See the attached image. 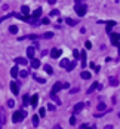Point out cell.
<instances>
[{"instance_id":"6da1fadb","label":"cell","mask_w":120,"mask_h":129,"mask_svg":"<svg viewBox=\"0 0 120 129\" xmlns=\"http://www.w3.org/2000/svg\"><path fill=\"white\" fill-rule=\"evenodd\" d=\"M25 116H27V113H25V111H22V110H18V111H15V113L12 114V120H13L15 123L22 122Z\"/></svg>"},{"instance_id":"7a4b0ae2","label":"cell","mask_w":120,"mask_h":129,"mask_svg":"<svg viewBox=\"0 0 120 129\" xmlns=\"http://www.w3.org/2000/svg\"><path fill=\"white\" fill-rule=\"evenodd\" d=\"M74 10L79 16H83V15H86L88 8H86V4H83V3H77V4H74Z\"/></svg>"},{"instance_id":"3957f363","label":"cell","mask_w":120,"mask_h":129,"mask_svg":"<svg viewBox=\"0 0 120 129\" xmlns=\"http://www.w3.org/2000/svg\"><path fill=\"white\" fill-rule=\"evenodd\" d=\"M111 43L114 44V46H119V40H120V34H117V33H111Z\"/></svg>"},{"instance_id":"277c9868","label":"cell","mask_w":120,"mask_h":129,"mask_svg":"<svg viewBox=\"0 0 120 129\" xmlns=\"http://www.w3.org/2000/svg\"><path fill=\"white\" fill-rule=\"evenodd\" d=\"M101 88H102V86H101V83L95 82V83H92V85H90V88L88 89V91H86V93H92V92L95 91V89H101Z\"/></svg>"},{"instance_id":"5b68a950","label":"cell","mask_w":120,"mask_h":129,"mask_svg":"<svg viewBox=\"0 0 120 129\" xmlns=\"http://www.w3.org/2000/svg\"><path fill=\"white\" fill-rule=\"evenodd\" d=\"M85 105H86L85 102H77V104L74 105V108H73V113H74V114H76V113H80V111L85 108Z\"/></svg>"},{"instance_id":"8992f818","label":"cell","mask_w":120,"mask_h":129,"mask_svg":"<svg viewBox=\"0 0 120 129\" xmlns=\"http://www.w3.org/2000/svg\"><path fill=\"white\" fill-rule=\"evenodd\" d=\"M34 53H36V48H34V46L27 48V58L33 59V58H34Z\"/></svg>"},{"instance_id":"52a82bcc","label":"cell","mask_w":120,"mask_h":129,"mask_svg":"<svg viewBox=\"0 0 120 129\" xmlns=\"http://www.w3.org/2000/svg\"><path fill=\"white\" fill-rule=\"evenodd\" d=\"M10 91H12V93L18 95L19 93V85H18V83H15V82H10Z\"/></svg>"},{"instance_id":"ba28073f","label":"cell","mask_w":120,"mask_h":129,"mask_svg":"<svg viewBox=\"0 0 120 129\" xmlns=\"http://www.w3.org/2000/svg\"><path fill=\"white\" fill-rule=\"evenodd\" d=\"M61 89H62V83H61V82H56L55 85H53V88H52L51 92H52V93H58Z\"/></svg>"},{"instance_id":"9c48e42d","label":"cell","mask_w":120,"mask_h":129,"mask_svg":"<svg viewBox=\"0 0 120 129\" xmlns=\"http://www.w3.org/2000/svg\"><path fill=\"white\" fill-rule=\"evenodd\" d=\"M15 64L16 65H27V64H28V61H27L25 58H15Z\"/></svg>"},{"instance_id":"30bf717a","label":"cell","mask_w":120,"mask_h":129,"mask_svg":"<svg viewBox=\"0 0 120 129\" xmlns=\"http://www.w3.org/2000/svg\"><path fill=\"white\" fill-rule=\"evenodd\" d=\"M40 16H42V8H37L34 12H33V16H31V18H33V19H39Z\"/></svg>"},{"instance_id":"8fae6325","label":"cell","mask_w":120,"mask_h":129,"mask_svg":"<svg viewBox=\"0 0 120 129\" xmlns=\"http://www.w3.org/2000/svg\"><path fill=\"white\" fill-rule=\"evenodd\" d=\"M62 53V50L61 49H52L51 50V57L52 58H59V55Z\"/></svg>"},{"instance_id":"7c38bea8","label":"cell","mask_w":120,"mask_h":129,"mask_svg":"<svg viewBox=\"0 0 120 129\" xmlns=\"http://www.w3.org/2000/svg\"><path fill=\"white\" fill-rule=\"evenodd\" d=\"M80 58H81V67L86 68V50H81L80 52Z\"/></svg>"},{"instance_id":"4fadbf2b","label":"cell","mask_w":120,"mask_h":129,"mask_svg":"<svg viewBox=\"0 0 120 129\" xmlns=\"http://www.w3.org/2000/svg\"><path fill=\"white\" fill-rule=\"evenodd\" d=\"M10 76H12V77H18V76H19L18 65H15V67H12V68H10Z\"/></svg>"},{"instance_id":"5bb4252c","label":"cell","mask_w":120,"mask_h":129,"mask_svg":"<svg viewBox=\"0 0 120 129\" xmlns=\"http://www.w3.org/2000/svg\"><path fill=\"white\" fill-rule=\"evenodd\" d=\"M30 64H31V67H33V68H39V67L42 65V64H40V61L37 59V58H33Z\"/></svg>"},{"instance_id":"9a60e30c","label":"cell","mask_w":120,"mask_h":129,"mask_svg":"<svg viewBox=\"0 0 120 129\" xmlns=\"http://www.w3.org/2000/svg\"><path fill=\"white\" fill-rule=\"evenodd\" d=\"M30 101H31V98H30V97H28V95H27V93H25V95H24V97H22V104H24V107H27V105H28V104H31V102H30Z\"/></svg>"},{"instance_id":"2e32d148","label":"cell","mask_w":120,"mask_h":129,"mask_svg":"<svg viewBox=\"0 0 120 129\" xmlns=\"http://www.w3.org/2000/svg\"><path fill=\"white\" fill-rule=\"evenodd\" d=\"M76 65H77V62H76V59H74V61H71V62H68V65H67V68H65V70H67V71H73Z\"/></svg>"},{"instance_id":"e0dca14e","label":"cell","mask_w":120,"mask_h":129,"mask_svg":"<svg viewBox=\"0 0 120 129\" xmlns=\"http://www.w3.org/2000/svg\"><path fill=\"white\" fill-rule=\"evenodd\" d=\"M80 77H81L83 80H89V79H90V73H89V71H81Z\"/></svg>"},{"instance_id":"ac0fdd59","label":"cell","mask_w":120,"mask_h":129,"mask_svg":"<svg viewBox=\"0 0 120 129\" xmlns=\"http://www.w3.org/2000/svg\"><path fill=\"white\" fill-rule=\"evenodd\" d=\"M37 101H39V95H33V97H31V101H30L33 107H36V105H37Z\"/></svg>"},{"instance_id":"d6986e66","label":"cell","mask_w":120,"mask_h":129,"mask_svg":"<svg viewBox=\"0 0 120 129\" xmlns=\"http://www.w3.org/2000/svg\"><path fill=\"white\" fill-rule=\"evenodd\" d=\"M51 98H52V101H55V104H56V105L61 104V99L56 97V93H52V92H51Z\"/></svg>"},{"instance_id":"ffe728a7","label":"cell","mask_w":120,"mask_h":129,"mask_svg":"<svg viewBox=\"0 0 120 129\" xmlns=\"http://www.w3.org/2000/svg\"><path fill=\"white\" fill-rule=\"evenodd\" d=\"M65 22H67L68 25H71V27H74L76 24H77V21H76V19H71V18H65Z\"/></svg>"},{"instance_id":"44dd1931","label":"cell","mask_w":120,"mask_h":129,"mask_svg":"<svg viewBox=\"0 0 120 129\" xmlns=\"http://www.w3.org/2000/svg\"><path fill=\"white\" fill-rule=\"evenodd\" d=\"M110 85L111 86H117L119 85V79L117 77H110Z\"/></svg>"},{"instance_id":"7402d4cb","label":"cell","mask_w":120,"mask_h":129,"mask_svg":"<svg viewBox=\"0 0 120 129\" xmlns=\"http://www.w3.org/2000/svg\"><path fill=\"white\" fill-rule=\"evenodd\" d=\"M21 12H22V15L28 16V13H30V8H28V6H22V8H21Z\"/></svg>"},{"instance_id":"603a6c76","label":"cell","mask_w":120,"mask_h":129,"mask_svg":"<svg viewBox=\"0 0 120 129\" xmlns=\"http://www.w3.org/2000/svg\"><path fill=\"white\" fill-rule=\"evenodd\" d=\"M9 33L16 34V33H18V27H16V25H10V27H9Z\"/></svg>"},{"instance_id":"cb8c5ba5","label":"cell","mask_w":120,"mask_h":129,"mask_svg":"<svg viewBox=\"0 0 120 129\" xmlns=\"http://www.w3.org/2000/svg\"><path fill=\"white\" fill-rule=\"evenodd\" d=\"M68 62H70V61H68V59H65V58H62V61H61V62H59V65H61V67H62V68H67V65H68Z\"/></svg>"},{"instance_id":"d4e9b609","label":"cell","mask_w":120,"mask_h":129,"mask_svg":"<svg viewBox=\"0 0 120 129\" xmlns=\"http://www.w3.org/2000/svg\"><path fill=\"white\" fill-rule=\"evenodd\" d=\"M105 110H107V105L104 102H99V104H98V111H105Z\"/></svg>"},{"instance_id":"484cf974","label":"cell","mask_w":120,"mask_h":129,"mask_svg":"<svg viewBox=\"0 0 120 129\" xmlns=\"http://www.w3.org/2000/svg\"><path fill=\"white\" fill-rule=\"evenodd\" d=\"M33 126L34 128L39 126V116H33Z\"/></svg>"},{"instance_id":"4316f807","label":"cell","mask_w":120,"mask_h":129,"mask_svg":"<svg viewBox=\"0 0 120 129\" xmlns=\"http://www.w3.org/2000/svg\"><path fill=\"white\" fill-rule=\"evenodd\" d=\"M3 123H4V114H3V111L0 110V129H2L3 126Z\"/></svg>"},{"instance_id":"83f0119b","label":"cell","mask_w":120,"mask_h":129,"mask_svg":"<svg viewBox=\"0 0 120 129\" xmlns=\"http://www.w3.org/2000/svg\"><path fill=\"white\" fill-rule=\"evenodd\" d=\"M45 71L49 73V74H52V73H53V68H52L51 65H45Z\"/></svg>"},{"instance_id":"f1b7e54d","label":"cell","mask_w":120,"mask_h":129,"mask_svg":"<svg viewBox=\"0 0 120 129\" xmlns=\"http://www.w3.org/2000/svg\"><path fill=\"white\" fill-rule=\"evenodd\" d=\"M33 77H34V80H36V82H40V83H45V82H46L45 79H42V77H39V76H37V74H34V76H33Z\"/></svg>"},{"instance_id":"f546056e","label":"cell","mask_w":120,"mask_h":129,"mask_svg":"<svg viewBox=\"0 0 120 129\" xmlns=\"http://www.w3.org/2000/svg\"><path fill=\"white\" fill-rule=\"evenodd\" d=\"M47 110H49V111H55V110H56V105H53V104L49 102V104H47Z\"/></svg>"},{"instance_id":"4dcf8cb0","label":"cell","mask_w":120,"mask_h":129,"mask_svg":"<svg viewBox=\"0 0 120 129\" xmlns=\"http://www.w3.org/2000/svg\"><path fill=\"white\" fill-rule=\"evenodd\" d=\"M43 37H45V39H52V37H53V33H52V31H51V33L47 31V33H45V34H43Z\"/></svg>"},{"instance_id":"1f68e13d","label":"cell","mask_w":120,"mask_h":129,"mask_svg":"<svg viewBox=\"0 0 120 129\" xmlns=\"http://www.w3.org/2000/svg\"><path fill=\"white\" fill-rule=\"evenodd\" d=\"M73 55H74V59H79L80 58V52L77 49H74V52H73Z\"/></svg>"},{"instance_id":"d6a6232c","label":"cell","mask_w":120,"mask_h":129,"mask_svg":"<svg viewBox=\"0 0 120 129\" xmlns=\"http://www.w3.org/2000/svg\"><path fill=\"white\" fill-rule=\"evenodd\" d=\"M27 76H28V71H27V70L19 71V77H27Z\"/></svg>"},{"instance_id":"836d02e7","label":"cell","mask_w":120,"mask_h":129,"mask_svg":"<svg viewBox=\"0 0 120 129\" xmlns=\"http://www.w3.org/2000/svg\"><path fill=\"white\" fill-rule=\"evenodd\" d=\"M58 15H59V10H58V9L51 10V16H58Z\"/></svg>"},{"instance_id":"e575fe53","label":"cell","mask_w":120,"mask_h":129,"mask_svg":"<svg viewBox=\"0 0 120 129\" xmlns=\"http://www.w3.org/2000/svg\"><path fill=\"white\" fill-rule=\"evenodd\" d=\"M13 105H15V101H13V99H8V107L13 108Z\"/></svg>"},{"instance_id":"d590c367","label":"cell","mask_w":120,"mask_h":129,"mask_svg":"<svg viewBox=\"0 0 120 129\" xmlns=\"http://www.w3.org/2000/svg\"><path fill=\"white\" fill-rule=\"evenodd\" d=\"M39 114H40V117H45V114H46V108H40V110H39Z\"/></svg>"},{"instance_id":"8d00e7d4","label":"cell","mask_w":120,"mask_h":129,"mask_svg":"<svg viewBox=\"0 0 120 129\" xmlns=\"http://www.w3.org/2000/svg\"><path fill=\"white\" fill-rule=\"evenodd\" d=\"M90 67H92V68H94V70H95L96 73L99 71V65H96V64H90Z\"/></svg>"},{"instance_id":"74e56055","label":"cell","mask_w":120,"mask_h":129,"mask_svg":"<svg viewBox=\"0 0 120 129\" xmlns=\"http://www.w3.org/2000/svg\"><path fill=\"white\" fill-rule=\"evenodd\" d=\"M70 125H73V126L76 125V117H74V116H73V117H70Z\"/></svg>"},{"instance_id":"f35d334b","label":"cell","mask_w":120,"mask_h":129,"mask_svg":"<svg viewBox=\"0 0 120 129\" xmlns=\"http://www.w3.org/2000/svg\"><path fill=\"white\" fill-rule=\"evenodd\" d=\"M85 48H86V49H90V48H92V43H90V42H85Z\"/></svg>"},{"instance_id":"ab89813d","label":"cell","mask_w":120,"mask_h":129,"mask_svg":"<svg viewBox=\"0 0 120 129\" xmlns=\"http://www.w3.org/2000/svg\"><path fill=\"white\" fill-rule=\"evenodd\" d=\"M40 22H42V24H45V25H47V24H49V18H43Z\"/></svg>"},{"instance_id":"60d3db41","label":"cell","mask_w":120,"mask_h":129,"mask_svg":"<svg viewBox=\"0 0 120 129\" xmlns=\"http://www.w3.org/2000/svg\"><path fill=\"white\" fill-rule=\"evenodd\" d=\"M77 92H79V88H73L71 91H70V93H73V95H74V93H77Z\"/></svg>"},{"instance_id":"b9f144b4","label":"cell","mask_w":120,"mask_h":129,"mask_svg":"<svg viewBox=\"0 0 120 129\" xmlns=\"http://www.w3.org/2000/svg\"><path fill=\"white\" fill-rule=\"evenodd\" d=\"M104 114H105V113H101V111H99V113H95L94 116H95V117H101V116H104Z\"/></svg>"},{"instance_id":"7bdbcfd3","label":"cell","mask_w":120,"mask_h":129,"mask_svg":"<svg viewBox=\"0 0 120 129\" xmlns=\"http://www.w3.org/2000/svg\"><path fill=\"white\" fill-rule=\"evenodd\" d=\"M62 88L64 89H68L70 88V83H62Z\"/></svg>"},{"instance_id":"ee69618b","label":"cell","mask_w":120,"mask_h":129,"mask_svg":"<svg viewBox=\"0 0 120 129\" xmlns=\"http://www.w3.org/2000/svg\"><path fill=\"white\" fill-rule=\"evenodd\" d=\"M47 3H49V4H55L56 0H47Z\"/></svg>"},{"instance_id":"f6af8a7d","label":"cell","mask_w":120,"mask_h":129,"mask_svg":"<svg viewBox=\"0 0 120 129\" xmlns=\"http://www.w3.org/2000/svg\"><path fill=\"white\" fill-rule=\"evenodd\" d=\"M105 129H113V126H111V125H107V126H105Z\"/></svg>"},{"instance_id":"bcb514c9","label":"cell","mask_w":120,"mask_h":129,"mask_svg":"<svg viewBox=\"0 0 120 129\" xmlns=\"http://www.w3.org/2000/svg\"><path fill=\"white\" fill-rule=\"evenodd\" d=\"M117 48H119V55H120V43H119V46H117Z\"/></svg>"},{"instance_id":"7dc6e473","label":"cell","mask_w":120,"mask_h":129,"mask_svg":"<svg viewBox=\"0 0 120 129\" xmlns=\"http://www.w3.org/2000/svg\"><path fill=\"white\" fill-rule=\"evenodd\" d=\"M85 129H95V128H89V126H88V128H85Z\"/></svg>"},{"instance_id":"c3c4849f","label":"cell","mask_w":120,"mask_h":129,"mask_svg":"<svg viewBox=\"0 0 120 129\" xmlns=\"http://www.w3.org/2000/svg\"><path fill=\"white\" fill-rule=\"evenodd\" d=\"M119 117H120V113H119Z\"/></svg>"}]
</instances>
